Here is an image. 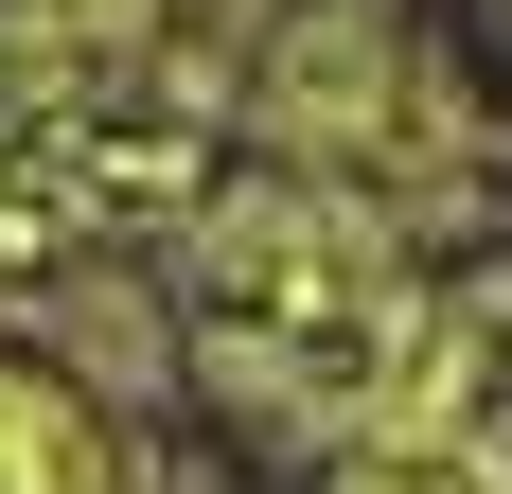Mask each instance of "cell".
Masks as SVG:
<instances>
[{"mask_svg": "<svg viewBox=\"0 0 512 494\" xmlns=\"http://www.w3.org/2000/svg\"><path fill=\"white\" fill-rule=\"evenodd\" d=\"M371 494H477V477H371Z\"/></svg>", "mask_w": 512, "mask_h": 494, "instance_id": "1", "label": "cell"}]
</instances>
